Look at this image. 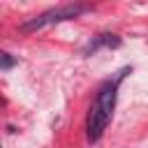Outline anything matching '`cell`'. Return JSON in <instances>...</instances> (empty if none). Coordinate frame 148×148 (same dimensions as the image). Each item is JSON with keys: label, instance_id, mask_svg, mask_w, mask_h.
<instances>
[{"label": "cell", "instance_id": "obj_1", "mask_svg": "<svg viewBox=\"0 0 148 148\" xmlns=\"http://www.w3.org/2000/svg\"><path fill=\"white\" fill-rule=\"evenodd\" d=\"M130 72H132V67H123L120 72H116L111 79H106L97 88L95 99L90 102V109H88V116H86V139L90 143H97L102 139V134L106 132V125L111 123L113 109H116V102H118V88Z\"/></svg>", "mask_w": 148, "mask_h": 148}, {"label": "cell", "instance_id": "obj_3", "mask_svg": "<svg viewBox=\"0 0 148 148\" xmlns=\"http://www.w3.org/2000/svg\"><path fill=\"white\" fill-rule=\"evenodd\" d=\"M120 44H123V39H120L118 35H113V32H99V35H95V37L86 44L83 56H92V53H97L99 49H118Z\"/></svg>", "mask_w": 148, "mask_h": 148}, {"label": "cell", "instance_id": "obj_4", "mask_svg": "<svg viewBox=\"0 0 148 148\" xmlns=\"http://www.w3.org/2000/svg\"><path fill=\"white\" fill-rule=\"evenodd\" d=\"M16 62H18V58H14L12 53H7V51H2V53H0V67H2V72L12 69Z\"/></svg>", "mask_w": 148, "mask_h": 148}, {"label": "cell", "instance_id": "obj_2", "mask_svg": "<svg viewBox=\"0 0 148 148\" xmlns=\"http://www.w3.org/2000/svg\"><path fill=\"white\" fill-rule=\"evenodd\" d=\"M92 5H81V2H67V5H58V7H51L28 21H23L18 25L21 32H35V30H42V28H49V25H56V23H62V21H72L86 12H90Z\"/></svg>", "mask_w": 148, "mask_h": 148}]
</instances>
